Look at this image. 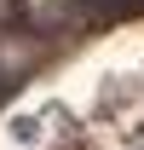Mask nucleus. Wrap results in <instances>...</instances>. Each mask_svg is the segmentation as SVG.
Listing matches in <instances>:
<instances>
[{
    "label": "nucleus",
    "instance_id": "f257e3e1",
    "mask_svg": "<svg viewBox=\"0 0 144 150\" xmlns=\"http://www.w3.org/2000/svg\"><path fill=\"white\" fill-rule=\"evenodd\" d=\"M98 18V6L92 0H18V23L29 35H75V29H87Z\"/></svg>",
    "mask_w": 144,
    "mask_h": 150
},
{
    "label": "nucleus",
    "instance_id": "f03ea898",
    "mask_svg": "<svg viewBox=\"0 0 144 150\" xmlns=\"http://www.w3.org/2000/svg\"><path fill=\"white\" fill-rule=\"evenodd\" d=\"M98 12H115V6H138V0H92Z\"/></svg>",
    "mask_w": 144,
    "mask_h": 150
}]
</instances>
